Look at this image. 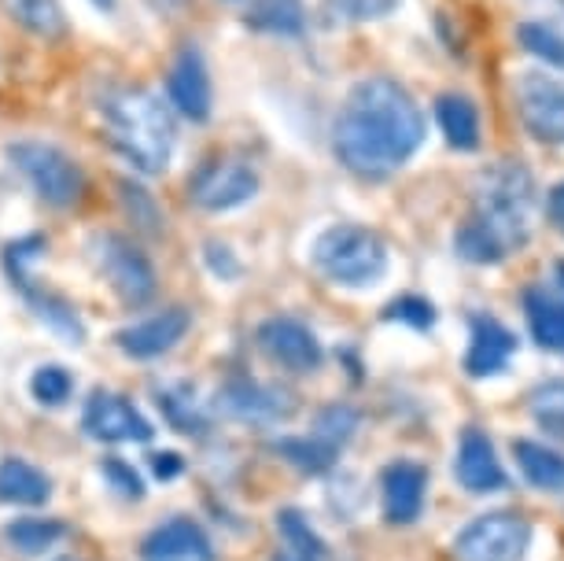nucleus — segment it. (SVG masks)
I'll return each instance as SVG.
<instances>
[{"instance_id": "nucleus-1", "label": "nucleus", "mask_w": 564, "mask_h": 561, "mask_svg": "<svg viewBox=\"0 0 564 561\" xmlns=\"http://www.w3.org/2000/svg\"><path fill=\"white\" fill-rule=\"evenodd\" d=\"M424 144V111L413 93L388 74L361 78L339 108L333 148L358 177H388Z\"/></svg>"}, {"instance_id": "nucleus-2", "label": "nucleus", "mask_w": 564, "mask_h": 561, "mask_svg": "<svg viewBox=\"0 0 564 561\" xmlns=\"http://www.w3.org/2000/svg\"><path fill=\"white\" fill-rule=\"evenodd\" d=\"M115 148L130 159L141 174H163L174 155V119L166 104L148 89H119L104 100Z\"/></svg>"}, {"instance_id": "nucleus-3", "label": "nucleus", "mask_w": 564, "mask_h": 561, "mask_svg": "<svg viewBox=\"0 0 564 561\" xmlns=\"http://www.w3.org/2000/svg\"><path fill=\"white\" fill-rule=\"evenodd\" d=\"M473 222L491 233L502 245V251H520L531 240L535 229V207H539V188L535 177L524 163H495L476 177V193H473Z\"/></svg>"}, {"instance_id": "nucleus-4", "label": "nucleus", "mask_w": 564, "mask_h": 561, "mask_svg": "<svg viewBox=\"0 0 564 561\" xmlns=\"http://www.w3.org/2000/svg\"><path fill=\"white\" fill-rule=\"evenodd\" d=\"M311 259L322 278L344 289H372L388 273V245L372 229L350 226V222L328 226L314 240Z\"/></svg>"}, {"instance_id": "nucleus-5", "label": "nucleus", "mask_w": 564, "mask_h": 561, "mask_svg": "<svg viewBox=\"0 0 564 561\" xmlns=\"http://www.w3.org/2000/svg\"><path fill=\"white\" fill-rule=\"evenodd\" d=\"M8 155H12V163L26 174V182L34 185V193L45 199V204H52V207L78 204V196L85 188L82 171L67 152H59L56 144L19 141L8 148Z\"/></svg>"}, {"instance_id": "nucleus-6", "label": "nucleus", "mask_w": 564, "mask_h": 561, "mask_svg": "<svg viewBox=\"0 0 564 561\" xmlns=\"http://www.w3.org/2000/svg\"><path fill=\"white\" fill-rule=\"evenodd\" d=\"M531 547V525L520 514L495 510L468 521L454 536L457 561H524Z\"/></svg>"}, {"instance_id": "nucleus-7", "label": "nucleus", "mask_w": 564, "mask_h": 561, "mask_svg": "<svg viewBox=\"0 0 564 561\" xmlns=\"http://www.w3.org/2000/svg\"><path fill=\"white\" fill-rule=\"evenodd\" d=\"M93 256L126 306H144L155 295V270L133 240L119 237V233H100L93 240Z\"/></svg>"}, {"instance_id": "nucleus-8", "label": "nucleus", "mask_w": 564, "mask_h": 561, "mask_svg": "<svg viewBox=\"0 0 564 561\" xmlns=\"http://www.w3.org/2000/svg\"><path fill=\"white\" fill-rule=\"evenodd\" d=\"M520 126L542 144H564V78L524 71L513 86Z\"/></svg>"}, {"instance_id": "nucleus-9", "label": "nucleus", "mask_w": 564, "mask_h": 561, "mask_svg": "<svg viewBox=\"0 0 564 561\" xmlns=\"http://www.w3.org/2000/svg\"><path fill=\"white\" fill-rule=\"evenodd\" d=\"M259 193V174L251 171L240 159H210L188 182V196H193L196 207L204 211H232L243 207L248 199Z\"/></svg>"}, {"instance_id": "nucleus-10", "label": "nucleus", "mask_w": 564, "mask_h": 561, "mask_svg": "<svg viewBox=\"0 0 564 561\" xmlns=\"http://www.w3.org/2000/svg\"><path fill=\"white\" fill-rule=\"evenodd\" d=\"M218 414H226L232 421H243V425H281L295 414V399L289 391L262 385V380H248L237 377L229 385L218 388L215 396Z\"/></svg>"}, {"instance_id": "nucleus-11", "label": "nucleus", "mask_w": 564, "mask_h": 561, "mask_svg": "<svg viewBox=\"0 0 564 561\" xmlns=\"http://www.w3.org/2000/svg\"><path fill=\"white\" fill-rule=\"evenodd\" d=\"M82 429L100 443H148L155 436L152 421L130 399L111 396V391H93L82 414Z\"/></svg>"}, {"instance_id": "nucleus-12", "label": "nucleus", "mask_w": 564, "mask_h": 561, "mask_svg": "<svg viewBox=\"0 0 564 561\" xmlns=\"http://www.w3.org/2000/svg\"><path fill=\"white\" fill-rule=\"evenodd\" d=\"M259 347L265 358L276 366H284L289 374H314L325 363V352L317 344V336L306 330L295 317H270L259 325Z\"/></svg>"}, {"instance_id": "nucleus-13", "label": "nucleus", "mask_w": 564, "mask_h": 561, "mask_svg": "<svg viewBox=\"0 0 564 561\" xmlns=\"http://www.w3.org/2000/svg\"><path fill=\"white\" fill-rule=\"evenodd\" d=\"M188 325H193V314L185 306H166L144 322H133L126 330L115 333V344L122 347L130 358H155V355H166L185 341Z\"/></svg>"}, {"instance_id": "nucleus-14", "label": "nucleus", "mask_w": 564, "mask_h": 561, "mask_svg": "<svg viewBox=\"0 0 564 561\" xmlns=\"http://www.w3.org/2000/svg\"><path fill=\"white\" fill-rule=\"evenodd\" d=\"M454 476H457V484L473 495H495L509 488V476L502 470V462H498L495 443L480 429L462 432L457 458H454Z\"/></svg>"}, {"instance_id": "nucleus-15", "label": "nucleus", "mask_w": 564, "mask_h": 561, "mask_svg": "<svg viewBox=\"0 0 564 561\" xmlns=\"http://www.w3.org/2000/svg\"><path fill=\"white\" fill-rule=\"evenodd\" d=\"M166 93H170V104L193 122H207L210 119V74H207V63H204V52L196 45H185L177 52L174 67H170V78H166Z\"/></svg>"}, {"instance_id": "nucleus-16", "label": "nucleus", "mask_w": 564, "mask_h": 561, "mask_svg": "<svg viewBox=\"0 0 564 561\" xmlns=\"http://www.w3.org/2000/svg\"><path fill=\"white\" fill-rule=\"evenodd\" d=\"M144 561H210L215 547H210L207 532L193 517H174V521L152 528L141 543Z\"/></svg>"}, {"instance_id": "nucleus-17", "label": "nucleus", "mask_w": 564, "mask_h": 561, "mask_svg": "<svg viewBox=\"0 0 564 561\" xmlns=\"http://www.w3.org/2000/svg\"><path fill=\"white\" fill-rule=\"evenodd\" d=\"M513 355H517V336L509 333L498 317L476 314L473 317V336H468L465 374L468 377H498Z\"/></svg>"}, {"instance_id": "nucleus-18", "label": "nucleus", "mask_w": 564, "mask_h": 561, "mask_svg": "<svg viewBox=\"0 0 564 561\" xmlns=\"http://www.w3.org/2000/svg\"><path fill=\"white\" fill-rule=\"evenodd\" d=\"M384 517L391 525H413L424 510V492H429V470L417 462H391L384 470Z\"/></svg>"}, {"instance_id": "nucleus-19", "label": "nucleus", "mask_w": 564, "mask_h": 561, "mask_svg": "<svg viewBox=\"0 0 564 561\" xmlns=\"http://www.w3.org/2000/svg\"><path fill=\"white\" fill-rule=\"evenodd\" d=\"M52 499L48 476L23 458H4L0 462V503L12 506H45Z\"/></svg>"}, {"instance_id": "nucleus-20", "label": "nucleus", "mask_w": 564, "mask_h": 561, "mask_svg": "<svg viewBox=\"0 0 564 561\" xmlns=\"http://www.w3.org/2000/svg\"><path fill=\"white\" fill-rule=\"evenodd\" d=\"M435 119H440V130L446 133V141L457 152H473L480 148V111L468 97H457V93H446V97L435 100Z\"/></svg>"}, {"instance_id": "nucleus-21", "label": "nucleus", "mask_w": 564, "mask_h": 561, "mask_svg": "<svg viewBox=\"0 0 564 561\" xmlns=\"http://www.w3.org/2000/svg\"><path fill=\"white\" fill-rule=\"evenodd\" d=\"M513 454L531 488L553 492V495L564 492V454L550 451L546 443H535V440H513Z\"/></svg>"}, {"instance_id": "nucleus-22", "label": "nucleus", "mask_w": 564, "mask_h": 561, "mask_svg": "<svg viewBox=\"0 0 564 561\" xmlns=\"http://www.w3.org/2000/svg\"><path fill=\"white\" fill-rule=\"evenodd\" d=\"M524 311H528V325H531L535 344L546 347V352L564 355V303L553 300L546 289H528Z\"/></svg>"}, {"instance_id": "nucleus-23", "label": "nucleus", "mask_w": 564, "mask_h": 561, "mask_svg": "<svg viewBox=\"0 0 564 561\" xmlns=\"http://www.w3.org/2000/svg\"><path fill=\"white\" fill-rule=\"evenodd\" d=\"M248 26L262 30V34H276V37L303 34V26H306L303 0H254L248 12Z\"/></svg>"}, {"instance_id": "nucleus-24", "label": "nucleus", "mask_w": 564, "mask_h": 561, "mask_svg": "<svg viewBox=\"0 0 564 561\" xmlns=\"http://www.w3.org/2000/svg\"><path fill=\"white\" fill-rule=\"evenodd\" d=\"M276 532H281L284 547H289V558L284 561H325V543L322 536L314 532L311 521L300 510H281L276 514Z\"/></svg>"}, {"instance_id": "nucleus-25", "label": "nucleus", "mask_w": 564, "mask_h": 561, "mask_svg": "<svg viewBox=\"0 0 564 561\" xmlns=\"http://www.w3.org/2000/svg\"><path fill=\"white\" fill-rule=\"evenodd\" d=\"M8 15L37 37H59L67 30L59 0H4Z\"/></svg>"}, {"instance_id": "nucleus-26", "label": "nucleus", "mask_w": 564, "mask_h": 561, "mask_svg": "<svg viewBox=\"0 0 564 561\" xmlns=\"http://www.w3.org/2000/svg\"><path fill=\"white\" fill-rule=\"evenodd\" d=\"M63 532H67V528L59 521H52V517H19V521L4 528V539L19 554H45L48 547L59 543Z\"/></svg>"}, {"instance_id": "nucleus-27", "label": "nucleus", "mask_w": 564, "mask_h": 561, "mask_svg": "<svg viewBox=\"0 0 564 561\" xmlns=\"http://www.w3.org/2000/svg\"><path fill=\"white\" fill-rule=\"evenodd\" d=\"M358 425H361V418H358V410H355V407L333 403V407H325V410H317V414H314L311 436L339 454V447H347L350 436L358 432Z\"/></svg>"}, {"instance_id": "nucleus-28", "label": "nucleus", "mask_w": 564, "mask_h": 561, "mask_svg": "<svg viewBox=\"0 0 564 561\" xmlns=\"http://www.w3.org/2000/svg\"><path fill=\"white\" fill-rule=\"evenodd\" d=\"M454 251L465 262H476V267H495V262L506 259L502 245H498L491 233H487L480 222H473V218H468L465 226L454 233Z\"/></svg>"}, {"instance_id": "nucleus-29", "label": "nucleus", "mask_w": 564, "mask_h": 561, "mask_svg": "<svg viewBox=\"0 0 564 561\" xmlns=\"http://www.w3.org/2000/svg\"><path fill=\"white\" fill-rule=\"evenodd\" d=\"M273 451L281 454L284 462H292L295 470L303 473H325L328 465L336 462V451L317 443L314 436H284V440H273Z\"/></svg>"}, {"instance_id": "nucleus-30", "label": "nucleus", "mask_w": 564, "mask_h": 561, "mask_svg": "<svg viewBox=\"0 0 564 561\" xmlns=\"http://www.w3.org/2000/svg\"><path fill=\"white\" fill-rule=\"evenodd\" d=\"M528 407H531V418H535L550 436L564 440V380H542L528 396Z\"/></svg>"}, {"instance_id": "nucleus-31", "label": "nucleus", "mask_w": 564, "mask_h": 561, "mask_svg": "<svg viewBox=\"0 0 564 561\" xmlns=\"http://www.w3.org/2000/svg\"><path fill=\"white\" fill-rule=\"evenodd\" d=\"M517 37L524 52H531L535 60H542L546 67L564 71V34L550 23H520Z\"/></svg>"}, {"instance_id": "nucleus-32", "label": "nucleus", "mask_w": 564, "mask_h": 561, "mask_svg": "<svg viewBox=\"0 0 564 561\" xmlns=\"http://www.w3.org/2000/svg\"><path fill=\"white\" fill-rule=\"evenodd\" d=\"M26 295H30V303L37 306V317H45L52 330L67 336L70 344L85 341V330H82L78 314H74V306L67 300H59V295H52V292H37V289H26Z\"/></svg>"}, {"instance_id": "nucleus-33", "label": "nucleus", "mask_w": 564, "mask_h": 561, "mask_svg": "<svg viewBox=\"0 0 564 561\" xmlns=\"http://www.w3.org/2000/svg\"><path fill=\"white\" fill-rule=\"evenodd\" d=\"M119 196H122L126 215L137 222V229L152 233V237H155V233H163V211H159L152 193H144L141 185H133L130 177H122V182H119Z\"/></svg>"}, {"instance_id": "nucleus-34", "label": "nucleus", "mask_w": 564, "mask_h": 561, "mask_svg": "<svg viewBox=\"0 0 564 561\" xmlns=\"http://www.w3.org/2000/svg\"><path fill=\"white\" fill-rule=\"evenodd\" d=\"M30 391H34V399L41 407H63L70 399V391H74V377L63 366L48 363V366H41L34 377H30Z\"/></svg>"}, {"instance_id": "nucleus-35", "label": "nucleus", "mask_w": 564, "mask_h": 561, "mask_svg": "<svg viewBox=\"0 0 564 561\" xmlns=\"http://www.w3.org/2000/svg\"><path fill=\"white\" fill-rule=\"evenodd\" d=\"M399 8V0H325V12L336 23H377Z\"/></svg>"}, {"instance_id": "nucleus-36", "label": "nucleus", "mask_w": 564, "mask_h": 561, "mask_svg": "<svg viewBox=\"0 0 564 561\" xmlns=\"http://www.w3.org/2000/svg\"><path fill=\"white\" fill-rule=\"evenodd\" d=\"M45 256V240L41 237H23L15 240V245H8L4 251V267L8 273H12V284H19V289H30V262Z\"/></svg>"}, {"instance_id": "nucleus-37", "label": "nucleus", "mask_w": 564, "mask_h": 561, "mask_svg": "<svg viewBox=\"0 0 564 561\" xmlns=\"http://www.w3.org/2000/svg\"><path fill=\"white\" fill-rule=\"evenodd\" d=\"M384 317L388 322H406V325H413V330H432L435 306L429 300H421V295H402V300L388 303Z\"/></svg>"}, {"instance_id": "nucleus-38", "label": "nucleus", "mask_w": 564, "mask_h": 561, "mask_svg": "<svg viewBox=\"0 0 564 561\" xmlns=\"http://www.w3.org/2000/svg\"><path fill=\"white\" fill-rule=\"evenodd\" d=\"M100 473L108 476V481L126 495V499H144V481L137 476V470H133L130 462H122V458H104Z\"/></svg>"}, {"instance_id": "nucleus-39", "label": "nucleus", "mask_w": 564, "mask_h": 561, "mask_svg": "<svg viewBox=\"0 0 564 561\" xmlns=\"http://www.w3.org/2000/svg\"><path fill=\"white\" fill-rule=\"evenodd\" d=\"M207 262H210V270H215L221 281H229V278H237V273H240V262L232 259V251L226 245H207Z\"/></svg>"}, {"instance_id": "nucleus-40", "label": "nucleus", "mask_w": 564, "mask_h": 561, "mask_svg": "<svg viewBox=\"0 0 564 561\" xmlns=\"http://www.w3.org/2000/svg\"><path fill=\"white\" fill-rule=\"evenodd\" d=\"M152 473L159 476V481H174V476L181 473V454H174V451L152 454Z\"/></svg>"}, {"instance_id": "nucleus-41", "label": "nucleus", "mask_w": 564, "mask_h": 561, "mask_svg": "<svg viewBox=\"0 0 564 561\" xmlns=\"http://www.w3.org/2000/svg\"><path fill=\"white\" fill-rule=\"evenodd\" d=\"M546 211H550V218H553V226H557L564 233V182L553 188L550 199H546Z\"/></svg>"}, {"instance_id": "nucleus-42", "label": "nucleus", "mask_w": 564, "mask_h": 561, "mask_svg": "<svg viewBox=\"0 0 564 561\" xmlns=\"http://www.w3.org/2000/svg\"><path fill=\"white\" fill-rule=\"evenodd\" d=\"M148 8L159 15H177V12H185L188 8V0H148Z\"/></svg>"}, {"instance_id": "nucleus-43", "label": "nucleus", "mask_w": 564, "mask_h": 561, "mask_svg": "<svg viewBox=\"0 0 564 561\" xmlns=\"http://www.w3.org/2000/svg\"><path fill=\"white\" fill-rule=\"evenodd\" d=\"M531 4H539V8H542V12L564 15V0H531Z\"/></svg>"}, {"instance_id": "nucleus-44", "label": "nucleus", "mask_w": 564, "mask_h": 561, "mask_svg": "<svg viewBox=\"0 0 564 561\" xmlns=\"http://www.w3.org/2000/svg\"><path fill=\"white\" fill-rule=\"evenodd\" d=\"M557 278H561V289H564V262H557Z\"/></svg>"}, {"instance_id": "nucleus-45", "label": "nucleus", "mask_w": 564, "mask_h": 561, "mask_svg": "<svg viewBox=\"0 0 564 561\" xmlns=\"http://www.w3.org/2000/svg\"><path fill=\"white\" fill-rule=\"evenodd\" d=\"M59 561H78V558H59Z\"/></svg>"}]
</instances>
